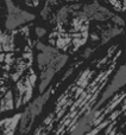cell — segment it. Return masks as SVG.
Instances as JSON below:
<instances>
[{"instance_id": "1", "label": "cell", "mask_w": 126, "mask_h": 135, "mask_svg": "<svg viewBox=\"0 0 126 135\" xmlns=\"http://www.w3.org/2000/svg\"><path fill=\"white\" fill-rule=\"evenodd\" d=\"M39 47V55H38V66L40 70V84L39 93L43 94L47 90L49 83L54 78L55 74L61 70L65 65L68 61V56L61 54L55 47L47 46L44 44H38Z\"/></svg>"}, {"instance_id": "2", "label": "cell", "mask_w": 126, "mask_h": 135, "mask_svg": "<svg viewBox=\"0 0 126 135\" xmlns=\"http://www.w3.org/2000/svg\"><path fill=\"white\" fill-rule=\"evenodd\" d=\"M50 96V90L45 91V93L40 94L36 100H33L30 104L26 107V109L24 110V113L20 115V122H19V132L20 135H25L30 132L31 127H32L35 119L37 117V115L42 112L43 107H44L45 102L48 101Z\"/></svg>"}, {"instance_id": "3", "label": "cell", "mask_w": 126, "mask_h": 135, "mask_svg": "<svg viewBox=\"0 0 126 135\" xmlns=\"http://www.w3.org/2000/svg\"><path fill=\"white\" fill-rule=\"evenodd\" d=\"M6 6H7V18L5 26H6L7 30H14L18 26L35 19V16L32 13H29V12L21 9L14 2L6 1Z\"/></svg>"}, {"instance_id": "4", "label": "cell", "mask_w": 126, "mask_h": 135, "mask_svg": "<svg viewBox=\"0 0 126 135\" xmlns=\"http://www.w3.org/2000/svg\"><path fill=\"white\" fill-rule=\"evenodd\" d=\"M36 83V74L33 71L29 72L28 76H25L23 79L18 82L16 86L17 94V107H20L21 104H25L32 97L33 85Z\"/></svg>"}, {"instance_id": "5", "label": "cell", "mask_w": 126, "mask_h": 135, "mask_svg": "<svg viewBox=\"0 0 126 135\" xmlns=\"http://www.w3.org/2000/svg\"><path fill=\"white\" fill-rule=\"evenodd\" d=\"M82 13L89 19L92 18V19H96V20H101V21L107 20L108 18H113L114 23L119 24L120 26L124 25V21H123V19L120 18V17L113 14L111 11H108L107 8L102 7L100 4H98V2H93V4L83 6Z\"/></svg>"}, {"instance_id": "6", "label": "cell", "mask_w": 126, "mask_h": 135, "mask_svg": "<svg viewBox=\"0 0 126 135\" xmlns=\"http://www.w3.org/2000/svg\"><path fill=\"white\" fill-rule=\"evenodd\" d=\"M124 85H125V66L122 65L120 69L117 71V74L114 75L113 79L110 82V84H108V86L106 88V90L102 93V96H101L100 101L98 102V104H96L95 107L99 109L108 98L112 97V96L114 95L120 88H123Z\"/></svg>"}, {"instance_id": "7", "label": "cell", "mask_w": 126, "mask_h": 135, "mask_svg": "<svg viewBox=\"0 0 126 135\" xmlns=\"http://www.w3.org/2000/svg\"><path fill=\"white\" fill-rule=\"evenodd\" d=\"M20 119V115H16L14 117L6 119L1 121V128H0V135H13L18 121Z\"/></svg>"}, {"instance_id": "8", "label": "cell", "mask_w": 126, "mask_h": 135, "mask_svg": "<svg viewBox=\"0 0 126 135\" xmlns=\"http://www.w3.org/2000/svg\"><path fill=\"white\" fill-rule=\"evenodd\" d=\"M13 95H12V91L8 90L0 102V112H8L13 109Z\"/></svg>"}, {"instance_id": "9", "label": "cell", "mask_w": 126, "mask_h": 135, "mask_svg": "<svg viewBox=\"0 0 126 135\" xmlns=\"http://www.w3.org/2000/svg\"><path fill=\"white\" fill-rule=\"evenodd\" d=\"M122 31H123L122 28H119V30H118V27L108 28V31H104V32H102V36H101V38H102V42H101V44H105L107 40H110L111 38L114 37V36L119 35Z\"/></svg>"}, {"instance_id": "10", "label": "cell", "mask_w": 126, "mask_h": 135, "mask_svg": "<svg viewBox=\"0 0 126 135\" xmlns=\"http://www.w3.org/2000/svg\"><path fill=\"white\" fill-rule=\"evenodd\" d=\"M0 50H12V42L11 37L1 33L0 35Z\"/></svg>"}, {"instance_id": "11", "label": "cell", "mask_w": 126, "mask_h": 135, "mask_svg": "<svg viewBox=\"0 0 126 135\" xmlns=\"http://www.w3.org/2000/svg\"><path fill=\"white\" fill-rule=\"evenodd\" d=\"M44 33H45V30H40L39 27L37 28V35H38V36H40V35L43 36V35H44Z\"/></svg>"}]
</instances>
